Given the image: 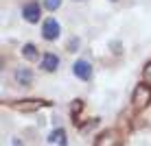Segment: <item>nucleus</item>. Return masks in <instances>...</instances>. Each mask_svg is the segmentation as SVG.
Wrapping results in <instances>:
<instances>
[{
  "label": "nucleus",
  "instance_id": "2",
  "mask_svg": "<svg viewBox=\"0 0 151 146\" xmlns=\"http://www.w3.org/2000/svg\"><path fill=\"white\" fill-rule=\"evenodd\" d=\"M59 33H61V26H59L57 20H53V18L44 20V24H42V37H44V39L55 41L57 37H59Z\"/></svg>",
  "mask_w": 151,
  "mask_h": 146
},
{
  "label": "nucleus",
  "instance_id": "8",
  "mask_svg": "<svg viewBox=\"0 0 151 146\" xmlns=\"http://www.w3.org/2000/svg\"><path fill=\"white\" fill-rule=\"evenodd\" d=\"M31 81H33V72H31L29 68H18V70H15V83H20V85H31Z\"/></svg>",
  "mask_w": 151,
  "mask_h": 146
},
{
  "label": "nucleus",
  "instance_id": "11",
  "mask_svg": "<svg viewBox=\"0 0 151 146\" xmlns=\"http://www.w3.org/2000/svg\"><path fill=\"white\" fill-rule=\"evenodd\" d=\"M142 83H147V85L151 87V61L145 66V70H142Z\"/></svg>",
  "mask_w": 151,
  "mask_h": 146
},
{
  "label": "nucleus",
  "instance_id": "13",
  "mask_svg": "<svg viewBox=\"0 0 151 146\" xmlns=\"http://www.w3.org/2000/svg\"><path fill=\"white\" fill-rule=\"evenodd\" d=\"M77 46H79V39H77V37H72V39L68 41V50H77Z\"/></svg>",
  "mask_w": 151,
  "mask_h": 146
},
{
  "label": "nucleus",
  "instance_id": "9",
  "mask_svg": "<svg viewBox=\"0 0 151 146\" xmlns=\"http://www.w3.org/2000/svg\"><path fill=\"white\" fill-rule=\"evenodd\" d=\"M64 135H66L64 129H55V131L48 135V142H59L61 146H66V137H64Z\"/></svg>",
  "mask_w": 151,
  "mask_h": 146
},
{
  "label": "nucleus",
  "instance_id": "4",
  "mask_svg": "<svg viewBox=\"0 0 151 146\" xmlns=\"http://www.w3.org/2000/svg\"><path fill=\"white\" fill-rule=\"evenodd\" d=\"M46 105H48V100H37V98H31V100H15L11 107L18 109V111H35V109L46 107Z\"/></svg>",
  "mask_w": 151,
  "mask_h": 146
},
{
  "label": "nucleus",
  "instance_id": "6",
  "mask_svg": "<svg viewBox=\"0 0 151 146\" xmlns=\"http://www.w3.org/2000/svg\"><path fill=\"white\" fill-rule=\"evenodd\" d=\"M40 4L37 2H29V4H24L22 7V18L27 20V22L31 24H35V22H40Z\"/></svg>",
  "mask_w": 151,
  "mask_h": 146
},
{
  "label": "nucleus",
  "instance_id": "10",
  "mask_svg": "<svg viewBox=\"0 0 151 146\" xmlns=\"http://www.w3.org/2000/svg\"><path fill=\"white\" fill-rule=\"evenodd\" d=\"M22 57H24V59H29V61L37 59V50H35V46H33V44H27V46L22 48Z\"/></svg>",
  "mask_w": 151,
  "mask_h": 146
},
{
  "label": "nucleus",
  "instance_id": "1",
  "mask_svg": "<svg viewBox=\"0 0 151 146\" xmlns=\"http://www.w3.org/2000/svg\"><path fill=\"white\" fill-rule=\"evenodd\" d=\"M132 103H134V109H145L151 103V87L147 83H138L136 90L132 94Z\"/></svg>",
  "mask_w": 151,
  "mask_h": 146
},
{
  "label": "nucleus",
  "instance_id": "5",
  "mask_svg": "<svg viewBox=\"0 0 151 146\" xmlns=\"http://www.w3.org/2000/svg\"><path fill=\"white\" fill-rule=\"evenodd\" d=\"M72 72H75L77 79L90 81V76H92V66L88 63L86 59H79V61H75V66H72Z\"/></svg>",
  "mask_w": 151,
  "mask_h": 146
},
{
  "label": "nucleus",
  "instance_id": "12",
  "mask_svg": "<svg viewBox=\"0 0 151 146\" xmlns=\"http://www.w3.org/2000/svg\"><path fill=\"white\" fill-rule=\"evenodd\" d=\"M61 0H44V7L48 9V11H55V9H59Z\"/></svg>",
  "mask_w": 151,
  "mask_h": 146
},
{
  "label": "nucleus",
  "instance_id": "14",
  "mask_svg": "<svg viewBox=\"0 0 151 146\" xmlns=\"http://www.w3.org/2000/svg\"><path fill=\"white\" fill-rule=\"evenodd\" d=\"M81 107H83V103H81V100L72 103V113H79V111H81Z\"/></svg>",
  "mask_w": 151,
  "mask_h": 146
},
{
  "label": "nucleus",
  "instance_id": "7",
  "mask_svg": "<svg viewBox=\"0 0 151 146\" xmlns=\"http://www.w3.org/2000/svg\"><path fill=\"white\" fill-rule=\"evenodd\" d=\"M57 66H59V57L57 55H53V53L42 55V68H44L46 72H55Z\"/></svg>",
  "mask_w": 151,
  "mask_h": 146
},
{
  "label": "nucleus",
  "instance_id": "3",
  "mask_svg": "<svg viewBox=\"0 0 151 146\" xmlns=\"http://www.w3.org/2000/svg\"><path fill=\"white\" fill-rule=\"evenodd\" d=\"M94 146H123V137L118 131H103L96 137Z\"/></svg>",
  "mask_w": 151,
  "mask_h": 146
}]
</instances>
